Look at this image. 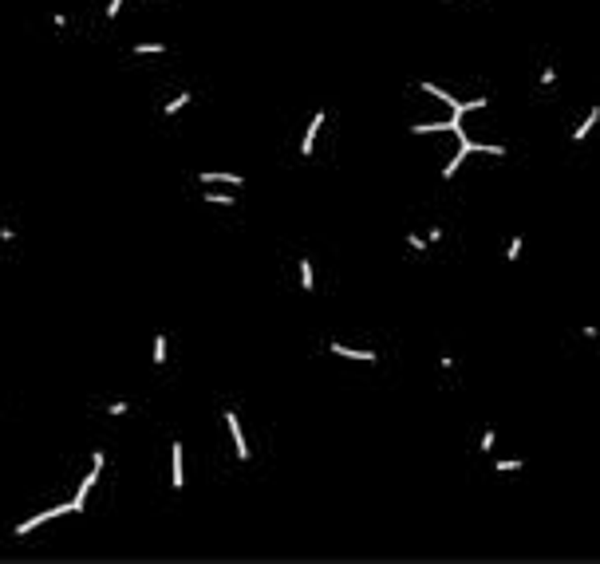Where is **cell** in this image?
Segmentation results:
<instances>
[{"label": "cell", "instance_id": "4fadbf2b", "mask_svg": "<svg viewBox=\"0 0 600 564\" xmlns=\"http://www.w3.org/2000/svg\"><path fill=\"white\" fill-rule=\"evenodd\" d=\"M166 44H135V56H162Z\"/></svg>", "mask_w": 600, "mask_h": 564}, {"label": "cell", "instance_id": "2e32d148", "mask_svg": "<svg viewBox=\"0 0 600 564\" xmlns=\"http://www.w3.org/2000/svg\"><path fill=\"white\" fill-rule=\"evenodd\" d=\"M494 442H498V434H494V430H486V434H482V442H478V450H482V454H489V450H494Z\"/></svg>", "mask_w": 600, "mask_h": 564}, {"label": "cell", "instance_id": "e0dca14e", "mask_svg": "<svg viewBox=\"0 0 600 564\" xmlns=\"http://www.w3.org/2000/svg\"><path fill=\"white\" fill-rule=\"evenodd\" d=\"M407 245H411L415 252H426V241H423L419 233H407Z\"/></svg>", "mask_w": 600, "mask_h": 564}, {"label": "cell", "instance_id": "ba28073f", "mask_svg": "<svg viewBox=\"0 0 600 564\" xmlns=\"http://www.w3.org/2000/svg\"><path fill=\"white\" fill-rule=\"evenodd\" d=\"M597 123H600V107H592V110H588V119L573 130V142H584V139H588V130H592Z\"/></svg>", "mask_w": 600, "mask_h": 564}, {"label": "cell", "instance_id": "5bb4252c", "mask_svg": "<svg viewBox=\"0 0 600 564\" xmlns=\"http://www.w3.org/2000/svg\"><path fill=\"white\" fill-rule=\"evenodd\" d=\"M154 363L158 367L166 363V336H154Z\"/></svg>", "mask_w": 600, "mask_h": 564}, {"label": "cell", "instance_id": "ffe728a7", "mask_svg": "<svg viewBox=\"0 0 600 564\" xmlns=\"http://www.w3.org/2000/svg\"><path fill=\"white\" fill-rule=\"evenodd\" d=\"M119 8H123V0H111V4H107V16H119Z\"/></svg>", "mask_w": 600, "mask_h": 564}, {"label": "cell", "instance_id": "d6986e66", "mask_svg": "<svg viewBox=\"0 0 600 564\" xmlns=\"http://www.w3.org/2000/svg\"><path fill=\"white\" fill-rule=\"evenodd\" d=\"M553 83H557V71H553V67H545V71H541V87H553Z\"/></svg>", "mask_w": 600, "mask_h": 564}, {"label": "cell", "instance_id": "9c48e42d", "mask_svg": "<svg viewBox=\"0 0 600 564\" xmlns=\"http://www.w3.org/2000/svg\"><path fill=\"white\" fill-rule=\"evenodd\" d=\"M300 288H304V292H312V288H316V272H312V261H304V257H300Z\"/></svg>", "mask_w": 600, "mask_h": 564}, {"label": "cell", "instance_id": "6da1fadb", "mask_svg": "<svg viewBox=\"0 0 600 564\" xmlns=\"http://www.w3.org/2000/svg\"><path fill=\"white\" fill-rule=\"evenodd\" d=\"M103 473V454H91V473L79 482V489H76V497H71V505H76V513H83V505H87V493H91V486H95V478Z\"/></svg>", "mask_w": 600, "mask_h": 564}, {"label": "cell", "instance_id": "3957f363", "mask_svg": "<svg viewBox=\"0 0 600 564\" xmlns=\"http://www.w3.org/2000/svg\"><path fill=\"white\" fill-rule=\"evenodd\" d=\"M225 426H229V438H233L237 462H249V446H245V434H241V423H237L233 410H225Z\"/></svg>", "mask_w": 600, "mask_h": 564}, {"label": "cell", "instance_id": "5b68a950", "mask_svg": "<svg viewBox=\"0 0 600 564\" xmlns=\"http://www.w3.org/2000/svg\"><path fill=\"white\" fill-rule=\"evenodd\" d=\"M170 486H186V466H182V442H170Z\"/></svg>", "mask_w": 600, "mask_h": 564}, {"label": "cell", "instance_id": "7c38bea8", "mask_svg": "<svg viewBox=\"0 0 600 564\" xmlns=\"http://www.w3.org/2000/svg\"><path fill=\"white\" fill-rule=\"evenodd\" d=\"M202 202H209V205H233L237 193H202Z\"/></svg>", "mask_w": 600, "mask_h": 564}, {"label": "cell", "instance_id": "ac0fdd59", "mask_svg": "<svg viewBox=\"0 0 600 564\" xmlns=\"http://www.w3.org/2000/svg\"><path fill=\"white\" fill-rule=\"evenodd\" d=\"M107 414H115V419H119V414H130V403H111Z\"/></svg>", "mask_w": 600, "mask_h": 564}, {"label": "cell", "instance_id": "30bf717a", "mask_svg": "<svg viewBox=\"0 0 600 564\" xmlns=\"http://www.w3.org/2000/svg\"><path fill=\"white\" fill-rule=\"evenodd\" d=\"M186 103H194V91H182V95H174V99H166V115H178V110L186 107Z\"/></svg>", "mask_w": 600, "mask_h": 564}, {"label": "cell", "instance_id": "8fae6325", "mask_svg": "<svg viewBox=\"0 0 600 564\" xmlns=\"http://www.w3.org/2000/svg\"><path fill=\"white\" fill-rule=\"evenodd\" d=\"M521 249H525V241H521V233H518V237H514V241H509V249H505V261H509V265H518Z\"/></svg>", "mask_w": 600, "mask_h": 564}, {"label": "cell", "instance_id": "9a60e30c", "mask_svg": "<svg viewBox=\"0 0 600 564\" xmlns=\"http://www.w3.org/2000/svg\"><path fill=\"white\" fill-rule=\"evenodd\" d=\"M521 470V458H505V462H498V473H518Z\"/></svg>", "mask_w": 600, "mask_h": 564}, {"label": "cell", "instance_id": "277c9868", "mask_svg": "<svg viewBox=\"0 0 600 564\" xmlns=\"http://www.w3.org/2000/svg\"><path fill=\"white\" fill-rule=\"evenodd\" d=\"M328 351H332V355H340V360H360V363H376L379 360L376 351H360V347L336 344V340H328Z\"/></svg>", "mask_w": 600, "mask_h": 564}, {"label": "cell", "instance_id": "7a4b0ae2", "mask_svg": "<svg viewBox=\"0 0 600 564\" xmlns=\"http://www.w3.org/2000/svg\"><path fill=\"white\" fill-rule=\"evenodd\" d=\"M63 513H76V505H71V502H63V505H56V509H44V513H36V517H28L24 525H16V537H28L32 529H40L44 521H51V517H63Z\"/></svg>", "mask_w": 600, "mask_h": 564}, {"label": "cell", "instance_id": "8992f818", "mask_svg": "<svg viewBox=\"0 0 600 564\" xmlns=\"http://www.w3.org/2000/svg\"><path fill=\"white\" fill-rule=\"evenodd\" d=\"M202 186H233V189H241V186H245V178H241V174H225V170H205Z\"/></svg>", "mask_w": 600, "mask_h": 564}, {"label": "cell", "instance_id": "52a82bcc", "mask_svg": "<svg viewBox=\"0 0 600 564\" xmlns=\"http://www.w3.org/2000/svg\"><path fill=\"white\" fill-rule=\"evenodd\" d=\"M320 126H324V110H316L312 123H308V130H304V139H300V154H304V158L316 150V134H320Z\"/></svg>", "mask_w": 600, "mask_h": 564}]
</instances>
